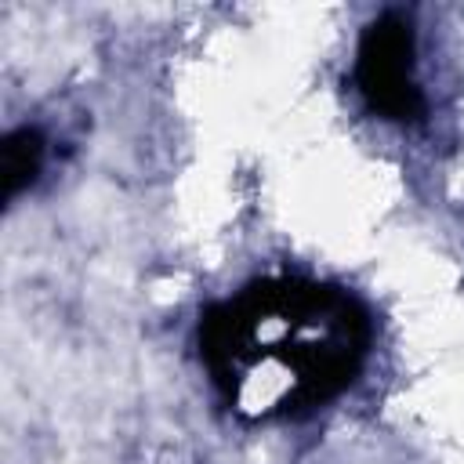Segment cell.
I'll return each mask as SVG.
<instances>
[{"label": "cell", "mask_w": 464, "mask_h": 464, "mask_svg": "<svg viewBox=\"0 0 464 464\" xmlns=\"http://www.w3.org/2000/svg\"><path fill=\"white\" fill-rule=\"evenodd\" d=\"M355 83L388 120H417L424 112V98L413 80V33L399 14H381L366 25L355 58Z\"/></svg>", "instance_id": "2"}, {"label": "cell", "mask_w": 464, "mask_h": 464, "mask_svg": "<svg viewBox=\"0 0 464 464\" xmlns=\"http://www.w3.org/2000/svg\"><path fill=\"white\" fill-rule=\"evenodd\" d=\"M40 134L29 127H18L7 134L4 141V178H7V196H14L25 181H33L36 167H40Z\"/></svg>", "instance_id": "3"}, {"label": "cell", "mask_w": 464, "mask_h": 464, "mask_svg": "<svg viewBox=\"0 0 464 464\" xmlns=\"http://www.w3.org/2000/svg\"><path fill=\"white\" fill-rule=\"evenodd\" d=\"M370 344L366 308L341 286L272 276L210 304L199 355L243 420L301 417L341 395Z\"/></svg>", "instance_id": "1"}]
</instances>
